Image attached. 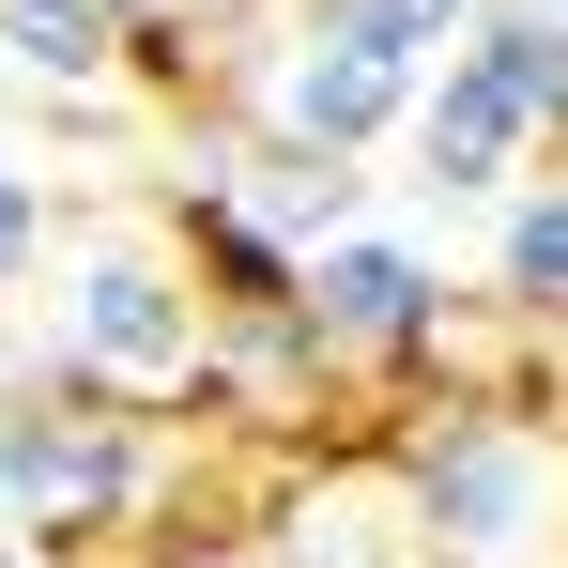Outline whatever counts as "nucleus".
<instances>
[{
  "label": "nucleus",
  "instance_id": "3",
  "mask_svg": "<svg viewBox=\"0 0 568 568\" xmlns=\"http://www.w3.org/2000/svg\"><path fill=\"white\" fill-rule=\"evenodd\" d=\"M200 354V292L170 246H139V231H93L78 246V277H62V323H47V369L31 384H93V399H170Z\"/></svg>",
  "mask_w": 568,
  "mask_h": 568
},
{
  "label": "nucleus",
  "instance_id": "1",
  "mask_svg": "<svg viewBox=\"0 0 568 568\" xmlns=\"http://www.w3.org/2000/svg\"><path fill=\"white\" fill-rule=\"evenodd\" d=\"M170 507V430L93 384H0V523L31 568H78Z\"/></svg>",
  "mask_w": 568,
  "mask_h": 568
},
{
  "label": "nucleus",
  "instance_id": "9",
  "mask_svg": "<svg viewBox=\"0 0 568 568\" xmlns=\"http://www.w3.org/2000/svg\"><path fill=\"white\" fill-rule=\"evenodd\" d=\"M491 292L523 323H568V185H507L491 200Z\"/></svg>",
  "mask_w": 568,
  "mask_h": 568
},
{
  "label": "nucleus",
  "instance_id": "6",
  "mask_svg": "<svg viewBox=\"0 0 568 568\" xmlns=\"http://www.w3.org/2000/svg\"><path fill=\"white\" fill-rule=\"evenodd\" d=\"M354 200H369V170H354V154H307V139H277V123H262V139H246V170H231V215H262L292 262H307V246H338V231H354Z\"/></svg>",
  "mask_w": 568,
  "mask_h": 568
},
{
  "label": "nucleus",
  "instance_id": "2",
  "mask_svg": "<svg viewBox=\"0 0 568 568\" xmlns=\"http://www.w3.org/2000/svg\"><path fill=\"white\" fill-rule=\"evenodd\" d=\"M384 476H399V507H415V538L430 554H523L538 538V507H554V446H538V415L523 399H446V415H415L399 446H384Z\"/></svg>",
  "mask_w": 568,
  "mask_h": 568
},
{
  "label": "nucleus",
  "instance_id": "11",
  "mask_svg": "<svg viewBox=\"0 0 568 568\" xmlns=\"http://www.w3.org/2000/svg\"><path fill=\"white\" fill-rule=\"evenodd\" d=\"M47 246H62V200L31 185V170H0V292L31 277V262H47Z\"/></svg>",
  "mask_w": 568,
  "mask_h": 568
},
{
  "label": "nucleus",
  "instance_id": "10",
  "mask_svg": "<svg viewBox=\"0 0 568 568\" xmlns=\"http://www.w3.org/2000/svg\"><path fill=\"white\" fill-rule=\"evenodd\" d=\"M292 31H338V47H369V62H399V78H430V62L476 31V0H307Z\"/></svg>",
  "mask_w": 568,
  "mask_h": 568
},
{
  "label": "nucleus",
  "instance_id": "4",
  "mask_svg": "<svg viewBox=\"0 0 568 568\" xmlns=\"http://www.w3.org/2000/svg\"><path fill=\"white\" fill-rule=\"evenodd\" d=\"M292 307H307V338H323V369L354 384H415L462 354V307H446V262L415 246V231H338V246H307V277H292Z\"/></svg>",
  "mask_w": 568,
  "mask_h": 568
},
{
  "label": "nucleus",
  "instance_id": "14",
  "mask_svg": "<svg viewBox=\"0 0 568 568\" xmlns=\"http://www.w3.org/2000/svg\"><path fill=\"white\" fill-rule=\"evenodd\" d=\"M538 16H568V0H538Z\"/></svg>",
  "mask_w": 568,
  "mask_h": 568
},
{
  "label": "nucleus",
  "instance_id": "13",
  "mask_svg": "<svg viewBox=\"0 0 568 568\" xmlns=\"http://www.w3.org/2000/svg\"><path fill=\"white\" fill-rule=\"evenodd\" d=\"M0 568H31V554H16V523H0Z\"/></svg>",
  "mask_w": 568,
  "mask_h": 568
},
{
  "label": "nucleus",
  "instance_id": "5",
  "mask_svg": "<svg viewBox=\"0 0 568 568\" xmlns=\"http://www.w3.org/2000/svg\"><path fill=\"white\" fill-rule=\"evenodd\" d=\"M399 139H415V185L430 200H507V170L538 154L523 108H507V78H491L476 47H446V78H415V123H399Z\"/></svg>",
  "mask_w": 568,
  "mask_h": 568
},
{
  "label": "nucleus",
  "instance_id": "8",
  "mask_svg": "<svg viewBox=\"0 0 568 568\" xmlns=\"http://www.w3.org/2000/svg\"><path fill=\"white\" fill-rule=\"evenodd\" d=\"M0 62L47 93H108L123 78V16L108 0H0Z\"/></svg>",
  "mask_w": 568,
  "mask_h": 568
},
{
  "label": "nucleus",
  "instance_id": "7",
  "mask_svg": "<svg viewBox=\"0 0 568 568\" xmlns=\"http://www.w3.org/2000/svg\"><path fill=\"white\" fill-rule=\"evenodd\" d=\"M476 62L507 78V108H523V139L554 154L568 139V16H538V0H476V31H462Z\"/></svg>",
  "mask_w": 568,
  "mask_h": 568
},
{
  "label": "nucleus",
  "instance_id": "12",
  "mask_svg": "<svg viewBox=\"0 0 568 568\" xmlns=\"http://www.w3.org/2000/svg\"><path fill=\"white\" fill-rule=\"evenodd\" d=\"M108 16H123V31H185L200 0H108Z\"/></svg>",
  "mask_w": 568,
  "mask_h": 568
}]
</instances>
